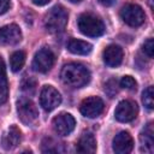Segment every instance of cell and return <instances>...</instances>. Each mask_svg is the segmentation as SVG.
<instances>
[{
	"label": "cell",
	"instance_id": "13",
	"mask_svg": "<svg viewBox=\"0 0 154 154\" xmlns=\"http://www.w3.org/2000/svg\"><path fill=\"white\" fill-rule=\"evenodd\" d=\"M103 61L109 67H117L123 61V49L117 45H109L105 48L102 54Z\"/></svg>",
	"mask_w": 154,
	"mask_h": 154
},
{
	"label": "cell",
	"instance_id": "10",
	"mask_svg": "<svg viewBox=\"0 0 154 154\" xmlns=\"http://www.w3.org/2000/svg\"><path fill=\"white\" fill-rule=\"evenodd\" d=\"M52 125H53L54 131L58 135L67 136L73 131L75 125H76V120L70 113H60L53 118Z\"/></svg>",
	"mask_w": 154,
	"mask_h": 154
},
{
	"label": "cell",
	"instance_id": "9",
	"mask_svg": "<svg viewBox=\"0 0 154 154\" xmlns=\"http://www.w3.org/2000/svg\"><path fill=\"white\" fill-rule=\"evenodd\" d=\"M103 101L99 96H89L81 102L79 111L87 118H96L103 111Z\"/></svg>",
	"mask_w": 154,
	"mask_h": 154
},
{
	"label": "cell",
	"instance_id": "18",
	"mask_svg": "<svg viewBox=\"0 0 154 154\" xmlns=\"http://www.w3.org/2000/svg\"><path fill=\"white\" fill-rule=\"evenodd\" d=\"M8 99V83L6 77V67L4 59L0 57V105L5 103Z\"/></svg>",
	"mask_w": 154,
	"mask_h": 154
},
{
	"label": "cell",
	"instance_id": "1",
	"mask_svg": "<svg viewBox=\"0 0 154 154\" xmlns=\"http://www.w3.org/2000/svg\"><path fill=\"white\" fill-rule=\"evenodd\" d=\"M61 81L64 84L71 88H82L90 81V72L89 70L78 63H70L64 65L60 72Z\"/></svg>",
	"mask_w": 154,
	"mask_h": 154
},
{
	"label": "cell",
	"instance_id": "28",
	"mask_svg": "<svg viewBox=\"0 0 154 154\" xmlns=\"http://www.w3.org/2000/svg\"><path fill=\"white\" fill-rule=\"evenodd\" d=\"M69 1H71V2H73V4H77V2H81L82 0H69Z\"/></svg>",
	"mask_w": 154,
	"mask_h": 154
},
{
	"label": "cell",
	"instance_id": "26",
	"mask_svg": "<svg viewBox=\"0 0 154 154\" xmlns=\"http://www.w3.org/2000/svg\"><path fill=\"white\" fill-rule=\"evenodd\" d=\"M97 1L103 6H111V5H113L116 2V0H97Z\"/></svg>",
	"mask_w": 154,
	"mask_h": 154
},
{
	"label": "cell",
	"instance_id": "20",
	"mask_svg": "<svg viewBox=\"0 0 154 154\" xmlns=\"http://www.w3.org/2000/svg\"><path fill=\"white\" fill-rule=\"evenodd\" d=\"M153 96H154V91H153V87L152 85L148 87L147 89H144V91L142 93V102L148 109H153V107H154Z\"/></svg>",
	"mask_w": 154,
	"mask_h": 154
},
{
	"label": "cell",
	"instance_id": "15",
	"mask_svg": "<svg viewBox=\"0 0 154 154\" xmlns=\"http://www.w3.org/2000/svg\"><path fill=\"white\" fill-rule=\"evenodd\" d=\"M140 143H141V150H143L146 153H153V150H154L153 123H148V125L140 134Z\"/></svg>",
	"mask_w": 154,
	"mask_h": 154
},
{
	"label": "cell",
	"instance_id": "24",
	"mask_svg": "<svg viewBox=\"0 0 154 154\" xmlns=\"http://www.w3.org/2000/svg\"><path fill=\"white\" fill-rule=\"evenodd\" d=\"M142 51L144 52V54L148 58H153V55H154V43H153L152 37H149L148 40L144 41V43L142 46Z\"/></svg>",
	"mask_w": 154,
	"mask_h": 154
},
{
	"label": "cell",
	"instance_id": "27",
	"mask_svg": "<svg viewBox=\"0 0 154 154\" xmlns=\"http://www.w3.org/2000/svg\"><path fill=\"white\" fill-rule=\"evenodd\" d=\"M51 0H32V2L35 4V5H37V6H43V5H46V4H48Z\"/></svg>",
	"mask_w": 154,
	"mask_h": 154
},
{
	"label": "cell",
	"instance_id": "12",
	"mask_svg": "<svg viewBox=\"0 0 154 154\" xmlns=\"http://www.w3.org/2000/svg\"><path fill=\"white\" fill-rule=\"evenodd\" d=\"M22 40V31L18 25L8 24L0 28V42L4 45H17Z\"/></svg>",
	"mask_w": 154,
	"mask_h": 154
},
{
	"label": "cell",
	"instance_id": "8",
	"mask_svg": "<svg viewBox=\"0 0 154 154\" xmlns=\"http://www.w3.org/2000/svg\"><path fill=\"white\" fill-rule=\"evenodd\" d=\"M137 113H138V107L136 102L131 100H123L118 103L114 116L117 120L122 123H129L137 117Z\"/></svg>",
	"mask_w": 154,
	"mask_h": 154
},
{
	"label": "cell",
	"instance_id": "25",
	"mask_svg": "<svg viewBox=\"0 0 154 154\" xmlns=\"http://www.w3.org/2000/svg\"><path fill=\"white\" fill-rule=\"evenodd\" d=\"M10 7V0H0V14H4Z\"/></svg>",
	"mask_w": 154,
	"mask_h": 154
},
{
	"label": "cell",
	"instance_id": "5",
	"mask_svg": "<svg viewBox=\"0 0 154 154\" xmlns=\"http://www.w3.org/2000/svg\"><path fill=\"white\" fill-rule=\"evenodd\" d=\"M122 19L130 26H140L144 22V12L141 6L136 4H126L120 10Z\"/></svg>",
	"mask_w": 154,
	"mask_h": 154
},
{
	"label": "cell",
	"instance_id": "22",
	"mask_svg": "<svg viewBox=\"0 0 154 154\" xmlns=\"http://www.w3.org/2000/svg\"><path fill=\"white\" fill-rule=\"evenodd\" d=\"M119 85L122 88H124V89H128V90H136L137 82L131 76H124L119 81Z\"/></svg>",
	"mask_w": 154,
	"mask_h": 154
},
{
	"label": "cell",
	"instance_id": "4",
	"mask_svg": "<svg viewBox=\"0 0 154 154\" xmlns=\"http://www.w3.org/2000/svg\"><path fill=\"white\" fill-rule=\"evenodd\" d=\"M17 112H18L19 119L26 125L34 124L38 118V111H37L35 103L28 97H20L18 100Z\"/></svg>",
	"mask_w": 154,
	"mask_h": 154
},
{
	"label": "cell",
	"instance_id": "6",
	"mask_svg": "<svg viewBox=\"0 0 154 154\" xmlns=\"http://www.w3.org/2000/svg\"><path fill=\"white\" fill-rule=\"evenodd\" d=\"M54 60H55V57L52 49L48 47H43L36 52L32 60V69L37 72L45 73L52 69Z\"/></svg>",
	"mask_w": 154,
	"mask_h": 154
},
{
	"label": "cell",
	"instance_id": "7",
	"mask_svg": "<svg viewBox=\"0 0 154 154\" xmlns=\"http://www.w3.org/2000/svg\"><path fill=\"white\" fill-rule=\"evenodd\" d=\"M61 102L60 93L52 85H45L40 93V105L47 112L57 108Z\"/></svg>",
	"mask_w": 154,
	"mask_h": 154
},
{
	"label": "cell",
	"instance_id": "11",
	"mask_svg": "<svg viewBox=\"0 0 154 154\" xmlns=\"http://www.w3.org/2000/svg\"><path fill=\"white\" fill-rule=\"evenodd\" d=\"M134 148V140L128 131H120L113 138V150L117 154H128Z\"/></svg>",
	"mask_w": 154,
	"mask_h": 154
},
{
	"label": "cell",
	"instance_id": "14",
	"mask_svg": "<svg viewBox=\"0 0 154 154\" xmlns=\"http://www.w3.org/2000/svg\"><path fill=\"white\" fill-rule=\"evenodd\" d=\"M22 140V135H20V130L16 126V125H11L2 135L1 138V146L4 149L10 150L16 148Z\"/></svg>",
	"mask_w": 154,
	"mask_h": 154
},
{
	"label": "cell",
	"instance_id": "2",
	"mask_svg": "<svg viewBox=\"0 0 154 154\" xmlns=\"http://www.w3.org/2000/svg\"><path fill=\"white\" fill-rule=\"evenodd\" d=\"M67 11L61 5L52 7L45 16V28L51 34L60 32L65 29L67 24Z\"/></svg>",
	"mask_w": 154,
	"mask_h": 154
},
{
	"label": "cell",
	"instance_id": "16",
	"mask_svg": "<svg viewBox=\"0 0 154 154\" xmlns=\"http://www.w3.org/2000/svg\"><path fill=\"white\" fill-rule=\"evenodd\" d=\"M76 149L78 153H95L96 140L91 132H83L77 142Z\"/></svg>",
	"mask_w": 154,
	"mask_h": 154
},
{
	"label": "cell",
	"instance_id": "19",
	"mask_svg": "<svg viewBox=\"0 0 154 154\" xmlns=\"http://www.w3.org/2000/svg\"><path fill=\"white\" fill-rule=\"evenodd\" d=\"M25 63V53L23 51H16L10 58V66L13 72L19 71Z\"/></svg>",
	"mask_w": 154,
	"mask_h": 154
},
{
	"label": "cell",
	"instance_id": "3",
	"mask_svg": "<svg viewBox=\"0 0 154 154\" xmlns=\"http://www.w3.org/2000/svg\"><path fill=\"white\" fill-rule=\"evenodd\" d=\"M77 25L79 31L89 37H99L105 32L103 22L95 14L85 12L78 17Z\"/></svg>",
	"mask_w": 154,
	"mask_h": 154
},
{
	"label": "cell",
	"instance_id": "21",
	"mask_svg": "<svg viewBox=\"0 0 154 154\" xmlns=\"http://www.w3.org/2000/svg\"><path fill=\"white\" fill-rule=\"evenodd\" d=\"M22 90L29 95H32L36 90V81L31 77H26L22 81Z\"/></svg>",
	"mask_w": 154,
	"mask_h": 154
},
{
	"label": "cell",
	"instance_id": "17",
	"mask_svg": "<svg viewBox=\"0 0 154 154\" xmlns=\"http://www.w3.org/2000/svg\"><path fill=\"white\" fill-rule=\"evenodd\" d=\"M67 49L73 54L87 55L91 52L93 46L87 41H82V40H77V38H70V41L67 42Z\"/></svg>",
	"mask_w": 154,
	"mask_h": 154
},
{
	"label": "cell",
	"instance_id": "23",
	"mask_svg": "<svg viewBox=\"0 0 154 154\" xmlns=\"http://www.w3.org/2000/svg\"><path fill=\"white\" fill-rule=\"evenodd\" d=\"M117 84H118V82H117V79H114V78H111L109 81L106 82V84H105V93H106L109 97H114L116 94L118 93Z\"/></svg>",
	"mask_w": 154,
	"mask_h": 154
}]
</instances>
